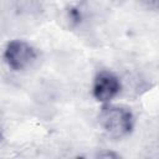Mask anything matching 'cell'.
<instances>
[{"label":"cell","mask_w":159,"mask_h":159,"mask_svg":"<svg viewBox=\"0 0 159 159\" xmlns=\"http://www.w3.org/2000/svg\"><path fill=\"white\" fill-rule=\"evenodd\" d=\"M98 120L104 132L116 139L128 135L134 127L133 113L122 106H104L99 112Z\"/></svg>","instance_id":"6da1fadb"},{"label":"cell","mask_w":159,"mask_h":159,"mask_svg":"<svg viewBox=\"0 0 159 159\" xmlns=\"http://www.w3.org/2000/svg\"><path fill=\"white\" fill-rule=\"evenodd\" d=\"M119 91H120V81L113 72L102 70L96 75L93 81L92 93L98 102L108 103L112 98H114L119 93Z\"/></svg>","instance_id":"3957f363"},{"label":"cell","mask_w":159,"mask_h":159,"mask_svg":"<svg viewBox=\"0 0 159 159\" xmlns=\"http://www.w3.org/2000/svg\"><path fill=\"white\" fill-rule=\"evenodd\" d=\"M94 159H123L118 153L112 152V150H101L99 153L96 154Z\"/></svg>","instance_id":"5b68a950"},{"label":"cell","mask_w":159,"mask_h":159,"mask_svg":"<svg viewBox=\"0 0 159 159\" xmlns=\"http://www.w3.org/2000/svg\"><path fill=\"white\" fill-rule=\"evenodd\" d=\"M36 50L26 41L12 40L4 50V61L14 71L27 68L36 60Z\"/></svg>","instance_id":"7a4b0ae2"},{"label":"cell","mask_w":159,"mask_h":159,"mask_svg":"<svg viewBox=\"0 0 159 159\" xmlns=\"http://www.w3.org/2000/svg\"><path fill=\"white\" fill-rule=\"evenodd\" d=\"M67 16H68V20L72 25H77L82 20V11L77 6H71L67 10Z\"/></svg>","instance_id":"277c9868"}]
</instances>
